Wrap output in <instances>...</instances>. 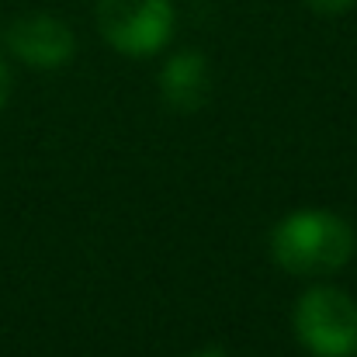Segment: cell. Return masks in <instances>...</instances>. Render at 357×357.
Instances as JSON below:
<instances>
[{"mask_svg": "<svg viewBox=\"0 0 357 357\" xmlns=\"http://www.w3.org/2000/svg\"><path fill=\"white\" fill-rule=\"evenodd\" d=\"M271 257L284 274L326 278L354 257V229L326 208H298L271 229Z\"/></svg>", "mask_w": 357, "mask_h": 357, "instance_id": "6da1fadb", "label": "cell"}, {"mask_svg": "<svg viewBox=\"0 0 357 357\" xmlns=\"http://www.w3.org/2000/svg\"><path fill=\"white\" fill-rule=\"evenodd\" d=\"M298 344L312 357H354L357 354V302L333 288H309L291 312Z\"/></svg>", "mask_w": 357, "mask_h": 357, "instance_id": "7a4b0ae2", "label": "cell"}, {"mask_svg": "<svg viewBox=\"0 0 357 357\" xmlns=\"http://www.w3.org/2000/svg\"><path fill=\"white\" fill-rule=\"evenodd\" d=\"M94 21L101 38L132 59L156 56L174 35L170 0H94Z\"/></svg>", "mask_w": 357, "mask_h": 357, "instance_id": "3957f363", "label": "cell"}, {"mask_svg": "<svg viewBox=\"0 0 357 357\" xmlns=\"http://www.w3.org/2000/svg\"><path fill=\"white\" fill-rule=\"evenodd\" d=\"M3 45L14 59H21L24 66H35V70H59L77 52V38H73L70 24L45 10L14 17L3 28Z\"/></svg>", "mask_w": 357, "mask_h": 357, "instance_id": "277c9868", "label": "cell"}, {"mask_svg": "<svg viewBox=\"0 0 357 357\" xmlns=\"http://www.w3.org/2000/svg\"><path fill=\"white\" fill-rule=\"evenodd\" d=\"M212 91V73L202 52H177L163 63L160 70V94L167 108L174 112H198L208 101Z\"/></svg>", "mask_w": 357, "mask_h": 357, "instance_id": "5b68a950", "label": "cell"}, {"mask_svg": "<svg viewBox=\"0 0 357 357\" xmlns=\"http://www.w3.org/2000/svg\"><path fill=\"white\" fill-rule=\"evenodd\" d=\"M316 14H344V10H351L357 0H305Z\"/></svg>", "mask_w": 357, "mask_h": 357, "instance_id": "8992f818", "label": "cell"}, {"mask_svg": "<svg viewBox=\"0 0 357 357\" xmlns=\"http://www.w3.org/2000/svg\"><path fill=\"white\" fill-rule=\"evenodd\" d=\"M7 98H10V70H7V63L0 59V112H3Z\"/></svg>", "mask_w": 357, "mask_h": 357, "instance_id": "52a82bcc", "label": "cell"}, {"mask_svg": "<svg viewBox=\"0 0 357 357\" xmlns=\"http://www.w3.org/2000/svg\"><path fill=\"white\" fill-rule=\"evenodd\" d=\"M191 357H226V354L215 351V347H208V351H198V354H191Z\"/></svg>", "mask_w": 357, "mask_h": 357, "instance_id": "ba28073f", "label": "cell"}]
</instances>
